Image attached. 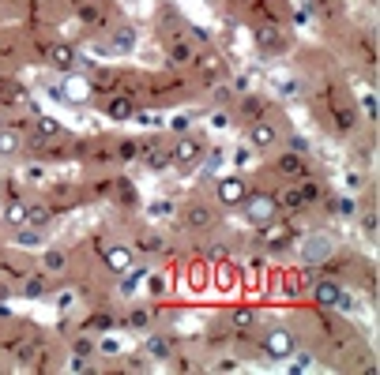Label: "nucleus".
<instances>
[{"label":"nucleus","mask_w":380,"mask_h":375,"mask_svg":"<svg viewBox=\"0 0 380 375\" xmlns=\"http://www.w3.org/2000/svg\"><path fill=\"white\" fill-rule=\"evenodd\" d=\"M192 83L189 75H184L181 68H170V72H155V75H144V91L147 98L144 102L151 105H162V109H170V105H181V102H189L192 98Z\"/></svg>","instance_id":"f257e3e1"},{"label":"nucleus","mask_w":380,"mask_h":375,"mask_svg":"<svg viewBox=\"0 0 380 375\" xmlns=\"http://www.w3.org/2000/svg\"><path fill=\"white\" fill-rule=\"evenodd\" d=\"M177 222H181L184 233H192V237H211L222 222V211L215 206V199L192 195V199L177 203Z\"/></svg>","instance_id":"f03ea898"},{"label":"nucleus","mask_w":380,"mask_h":375,"mask_svg":"<svg viewBox=\"0 0 380 375\" xmlns=\"http://www.w3.org/2000/svg\"><path fill=\"white\" fill-rule=\"evenodd\" d=\"M301 346L298 341V327H290L286 319H275V323H264L260 327V353L275 364H286L294 357V349Z\"/></svg>","instance_id":"7ed1b4c3"},{"label":"nucleus","mask_w":380,"mask_h":375,"mask_svg":"<svg viewBox=\"0 0 380 375\" xmlns=\"http://www.w3.org/2000/svg\"><path fill=\"white\" fill-rule=\"evenodd\" d=\"M208 136H200V131H181V136H173L170 139V154H173V165L170 169H177V173H196L200 169V162H203V154H208Z\"/></svg>","instance_id":"20e7f679"},{"label":"nucleus","mask_w":380,"mask_h":375,"mask_svg":"<svg viewBox=\"0 0 380 375\" xmlns=\"http://www.w3.org/2000/svg\"><path fill=\"white\" fill-rule=\"evenodd\" d=\"M189 72H192V79H196L200 91H208V86L230 79V64H226L222 49H215V46L196 49V57H192V68Z\"/></svg>","instance_id":"39448f33"},{"label":"nucleus","mask_w":380,"mask_h":375,"mask_svg":"<svg viewBox=\"0 0 380 375\" xmlns=\"http://www.w3.org/2000/svg\"><path fill=\"white\" fill-rule=\"evenodd\" d=\"M309 301L312 304H320V308H335V312H350L354 308V296L346 293V282H339V278H328V274H317V278L309 282Z\"/></svg>","instance_id":"423d86ee"},{"label":"nucleus","mask_w":380,"mask_h":375,"mask_svg":"<svg viewBox=\"0 0 380 375\" xmlns=\"http://www.w3.org/2000/svg\"><path fill=\"white\" fill-rule=\"evenodd\" d=\"M248 30H253V46H256L260 57H286V53H290V34H286V27L264 23V19H253V23H248Z\"/></svg>","instance_id":"0eeeda50"},{"label":"nucleus","mask_w":380,"mask_h":375,"mask_svg":"<svg viewBox=\"0 0 380 375\" xmlns=\"http://www.w3.org/2000/svg\"><path fill=\"white\" fill-rule=\"evenodd\" d=\"M241 128H245V147L256 150V154H271L282 143V124L271 120V113L260 117V120H248V124H241Z\"/></svg>","instance_id":"6e6552de"},{"label":"nucleus","mask_w":380,"mask_h":375,"mask_svg":"<svg viewBox=\"0 0 380 375\" xmlns=\"http://www.w3.org/2000/svg\"><path fill=\"white\" fill-rule=\"evenodd\" d=\"M248 188H253V184H248V176H241V173H226V176H219V180H215L211 199H215V206H219V211H241Z\"/></svg>","instance_id":"1a4fd4ad"},{"label":"nucleus","mask_w":380,"mask_h":375,"mask_svg":"<svg viewBox=\"0 0 380 375\" xmlns=\"http://www.w3.org/2000/svg\"><path fill=\"white\" fill-rule=\"evenodd\" d=\"M72 15H75V23H83L87 30H110L117 23V12H113V4L110 0H75L72 4Z\"/></svg>","instance_id":"9d476101"},{"label":"nucleus","mask_w":380,"mask_h":375,"mask_svg":"<svg viewBox=\"0 0 380 375\" xmlns=\"http://www.w3.org/2000/svg\"><path fill=\"white\" fill-rule=\"evenodd\" d=\"M132 251L139 259H162L173 251V240L158 225H139V229H132Z\"/></svg>","instance_id":"9b49d317"},{"label":"nucleus","mask_w":380,"mask_h":375,"mask_svg":"<svg viewBox=\"0 0 380 375\" xmlns=\"http://www.w3.org/2000/svg\"><path fill=\"white\" fill-rule=\"evenodd\" d=\"M162 323V304L158 301H147V304H128L121 319H117V327L132 330V334H147V330H155Z\"/></svg>","instance_id":"f8f14e48"},{"label":"nucleus","mask_w":380,"mask_h":375,"mask_svg":"<svg viewBox=\"0 0 380 375\" xmlns=\"http://www.w3.org/2000/svg\"><path fill=\"white\" fill-rule=\"evenodd\" d=\"M38 270L49 274L53 282L68 278V274L75 270V251L68 244H46V248H42V256H38Z\"/></svg>","instance_id":"ddd939ff"},{"label":"nucleus","mask_w":380,"mask_h":375,"mask_svg":"<svg viewBox=\"0 0 380 375\" xmlns=\"http://www.w3.org/2000/svg\"><path fill=\"white\" fill-rule=\"evenodd\" d=\"M267 173H275L279 180H301V176L317 173V165L309 162V154H298V150H279L275 158H271Z\"/></svg>","instance_id":"4468645a"},{"label":"nucleus","mask_w":380,"mask_h":375,"mask_svg":"<svg viewBox=\"0 0 380 375\" xmlns=\"http://www.w3.org/2000/svg\"><path fill=\"white\" fill-rule=\"evenodd\" d=\"M46 199L61 211H75V206H87V192H83V180H53L46 188Z\"/></svg>","instance_id":"2eb2a0df"},{"label":"nucleus","mask_w":380,"mask_h":375,"mask_svg":"<svg viewBox=\"0 0 380 375\" xmlns=\"http://www.w3.org/2000/svg\"><path fill=\"white\" fill-rule=\"evenodd\" d=\"M27 136H30V120H12L0 124V162H12L27 150Z\"/></svg>","instance_id":"dca6fc26"},{"label":"nucleus","mask_w":380,"mask_h":375,"mask_svg":"<svg viewBox=\"0 0 380 375\" xmlns=\"http://www.w3.org/2000/svg\"><path fill=\"white\" fill-rule=\"evenodd\" d=\"M203 349H208V353L234 349V327H230V319H226V312L211 315L208 323H203Z\"/></svg>","instance_id":"f3484780"},{"label":"nucleus","mask_w":380,"mask_h":375,"mask_svg":"<svg viewBox=\"0 0 380 375\" xmlns=\"http://www.w3.org/2000/svg\"><path fill=\"white\" fill-rule=\"evenodd\" d=\"M162 53H166V64H170V68L189 72V68H192V57H196V46H192L189 30H184V34H170V38H162Z\"/></svg>","instance_id":"a211bd4d"},{"label":"nucleus","mask_w":380,"mask_h":375,"mask_svg":"<svg viewBox=\"0 0 380 375\" xmlns=\"http://www.w3.org/2000/svg\"><path fill=\"white\" fill-rule=\"evenodd\" d=\"M99 113L106 117V120H113V124H125V120H136V113H139V102H132L128 94H106V98H99Z\"/></svg>","instance_id":"6ab92c4d"},{"label":"nucleus","mask_w":380,"mask_h":375,"mask_svg":"<svg viewBox=\"0 0 380 375\" xmlns=\"http://www.w3.org/2000/svg\"><path fill=\"white\" fill-rule=\"evenodd\" d=\"M173 353H177V338L170 330H147L144 334V357L151 364H170Z\"/></svg>","instance_id":"aec40b11"},{"label":"nucleus","mask_w":380,"mask_h":375,"mask_svg":"<svg viewBox=\"0 0 380 375\" xmlns=\"http://www.w3.org/2000/svg\"><path fill=\"white\" fill-rule=\"evenodd\" d=\"M230 113H237L234 117L237 124H248V120H260V117L275 113V105H271L264 94H237L234 105H230Z\"/></svg>","instance_id":"412c9836"},{"label":"nucleus","mask_w":380,"mask_h":375,"mask_svg":"<svg viewBox=\"0 0 380 375\" xmlns=\"http://www.w3.org/2000/svg\"><path fill=\"white\" fill-rule=\"evenodd\" d=\"M110 203H113L121 214H139V211H144V199H139V188L132 184V176L117 173V184H113Z\"/></svg>","instance_id":"4be33fe9"},{"label":"nucleus","mask_w":380,"mask_h":375,"mask_svg":"<svg viewBox=\"0 0 380 375\" xmlns=\"http://www.w3.org/2000/svg\"><path fill=\"white\" fill-rule=\"evenodd\" d=\"M42 60L49 64V68L57 72H75L80 68V49L72 46V41H46V53H42Z\"/></svg>","instance_id":"5701e85b"},{"label":"nucleus","mask_w":380,"mask_h":375,"mask_svg":"<svg viewBox=\"0 0 380 375\" xmlns=\"http://www.w3.org/2000/svg\"><path fill=\"white\" fill-rule=\"evenodd\" d=\"M113 184H117V173H113V169H94V173L83 180L87 203H110V195H113Z\"/></svg>","instance_id":"b1692460"},{"label":"nucleus","mask_w":380,"mask_h":375,"mask_svg":"<svg viewBox=\"0 0 380 375\" xmlns=\"http://www.w3.org/2000/svg\"><path fill=\"white\" fill-rule=\"evenodd\" d=\"M350 53L362 60L365 72H376V30H369V27L354 30L350 34Z\"/></svg>","instance_id":"393cba45"},{"label":"nucleus","mask_w":380,"mask_h":375,"mask_svg":"<svg viewBox=\"0 0 380 375\" xmlns=\"http://www.w3.org/2000/svg\"><path fill=\"white\" fill-rule=\"evenodd\" d=\"M305 12H309V19H317L320 27L335 30V27L343 23L346 8H343V0H309V4H305Z\"/></svg>","instance_id":"a878e982"},{"label":"nucleus","mask_w":380,"mask_h":375,"mask_svg":"<svg viewBox=\"0 0 380 375\" xmlns=\"http://www.w3.org/2000/svg\"><path fill=\"white\" fill-rule=\"evenodd\" d=\"M317 211L328 218V222H343V218H354L357 214V199H350V195H339V192H328L320 199Z\"/></svg>","instance_id":"bb28decb"},{"label":"nucleus","mask_w":380,"mask_h":375,"mask_svg":"<svg viewBox=\"0 0 380 375\" xmlns=\"http://www.w3.org/2000/svg\"><path fill=\"white\" fill-rule=\"evenodd\" d=\"M53 285H57V282H53L49 274H42V270L34 267V270H27L23 278L15 282V293H19V296H30V301H42V296H49V293H53Z\"/></svg>","instance_id":"cd10ccee"},{"label":"nucleus","mask_w":380,"mask_h":375,"mask_svg":"<svg viewBox=\"0 0 380 375\" xmlns=\"http://www.w3.org/2000/svg\"><path fill=\"white\" fill-rule=\"evenodd\" d=\"M248 15H253V19H264V23L286 27V23H290V0H253Z\"/></svg>","instance_id":"c85d7f7f"},{"label":"nucleus","mask_w":380,"mask_h":375,"mask_svg":"<svg viewBox=\"0 0 380 375\" xmlns=\"http://www.w3.org/2000/svg\"><path fill=\"white\" fill-rule=\"evenodd\" d=\"M53 218H57V206H53L46 195H27V222L23 225H34V229H46L53 225Z\"/></svg>","instance_id":"c756f323"},{"label":"nucleus","mask_w":380,"mask_h":375,"mask_svg":"<svg viewBox=\"0 0 380 375\" xmlns=\"http://www.w3.org/2000/svg\"><path fill=\"white\" fill-rule=\"evenodd\" d=\"M301 237H305V251H301V256H305V267H317V263H324L335 248H339L328 233H301Z\"/></svg>","instance_id":"7c9ffc66"},{"label":"nucleus","mask_w":380,"mask_h":375,"mask_svg":"<svg viewBox=\"0 0 380 375\" xmlns=\"http://www.w3.org/2000/svg\"><path fill=\"white\" fill-rule=\"evenodd\" d=\"M117 319H121V312H113V308H91V312L83 315V330H91V334H110V330H117Z\"/></svg>","instance_id":"2f4dec72"},{"label":"nucleus","mask_w":380,"mask_h":375,"mask_svg":"<svg viewBox=\"0 0 380 375\" xmlns=\"http://www.w3.org/2000/svg\"><path fill=\"white\" fill-rule=\"evenodd\" d=\"M298 184V192H301V203L309 206V211H317L320 206V199L328 195V184H324V176L320 173H309V176H301V180H294Z\"/></svg>","instance_id":"473e14b6"},{"label":"nucleus","mask_w":380,"mask_h":375,"mask_svg":"<svg viewBox=\"0 0 380 375\" xmlns=\"http://www.w3.org/2000/svg\"><path fill=\"white\" fill-rule=\"evenodd\" d=\"M68 353H72V357L94 360V357H99V334H91V330L75 327L72 334H68Z\"/></svg>","instance_id":"72a5a7b5"},{"label":"nucleus","mask_w":380,"mask_h":375,"mask_svg":"<svg viewBox=\"0 0 380 375\" xmlns=\"http://www.w3.org/2000/svg\"><path fill=\"white\" fill-rule=\"evenodd\" d=\"M68 131L57 117H46V113H30V139H64Z\"/></svg>","instance_id":"f704fd0d"},{"label":"nucleus","mask_w":380,"mask_h":375,"mask_svg":"<svg viewBox=\"0 0 380 375\" xmlns=\"http://www.w3.org/2000/svg\"><path fill=\"white\" fill-rule=\"evenodd\" d=\"M139 162H144V169H147V173H166L170 165H173V154H170V136L162 139V143H155V147H151Z\"/></svg>","instance_id":"c9c22d12"},{"label":"nucleus","mask_w":380,"mask_h":375,"mask_svg":"<svg viewBox=\"0 0 380 375\" xmlns=\"http://www.w3.org/2000/svg\"><path fill=\"white\" fill-rule=\"evenodd\" d=\"M117 86H121V68H94L91 72V91L99 98L117 94Z\"/></svg>","instance_id":"e433bc0d"},{"label":"nucleus","mask_w":380,"mask_h":375,"mask_svg":"<svg viewBox=\"0 0 380 375\" xmlns=\"http://www.w3.org/2000/svg\"><path fill=\"white\" fill-rule=\"evenodd\" d=\"M106 46H110V53H132L136 49V27L132 23H113Z\"/></svg>","instance_id":"4c0bfd02"},{"label":"nucleus","mask_w":380,"mask_h":375,"mask_svg":"<svg viewBox=\"0 0 380 375\" xmlns=\"http://www.w3.org/2000/svg\"><path fill=\"white\" fill-rule=\"evenodd\" d=\"M147 278V296L151 301H158V304H166L170 296H173V278L170 274H158V270H147L144 274Z\"/></svg>","instance_id":"58836bf2"},{"label":"nucleus","mask_w":380,"mask_h":375,"mask_svg":"<svg viewBox=\"0 0 380 375\" xmlns=\"http://www.w3.org/2000/svg\"><path fill=\"white\" fill-rule=\"evenodd\" d=\"M113 154H117V165H136L139 162V136H117Z\"/></svg>","instance_id":"ea45409f"},{"label":"nucleus","mask_w":380,"mask_h":375,"mask_svg":"<svg viewBox=\"0 0 380 375\" xmlns=\"http://www.w3.org/2000/svg\"><path fill=\"white\" fill-rule=\"evenodd\" d=\"M354 218H362V237L376 244V229H380V218H376V199H373V203H365V206H357V214H354Z\"/></svg>","instance_id":"a19ab883"},{"label":"nucleus","mask_w":380,"mask_h":375,"mask_svg":"<svg viewBox=\"0 0 380 375\" xmlns=\"http://www.w3.org/2000/svg\"><path fill=\"white\" fill-rule=\"evenodd\" d=\"M234 259V240H211L203 244V263H226Z\"/></svg>","instance_id":"79ce46f5"},{"label":"nucleus","mask_w":380,"mask_h":375,"mask_svg":"<svg viewBox=\"0 0 380 375\" xmlns=\"http://www.w3.org/2000/svg\"><path fill=\"white\" fill-rule=\"evenodd\" d=\"M170 368H173V371H181V375H189V371H200L203 364H200L196 353H184V349L177 346V353L170 357Z\"/></svg>","instance_id":"37998d69"},{"label":"nucleus","mask_w":380,"mask_h":375,"mask_svg":"<svg viewBox=\"0 0 380 375\" xmlns=\"http://www.w3.org/2000/svg\"><path fill=\"white\" fill-rule=\"evenodd\" d=\"M4 222L15 225V229L27 222V199L23 195H19V199H4Z\"/></svg>","instance_id":"c03bdc74"},{"label":"nucleus","mask_w":380,"mask_h":375,"mask_svg":"<svg viewBox=\"0 0 380 375\" xmlns=\"http://www.w3.org/2000/svg\"><path fill=\"white\" fill-rule=\"evenodd\" d=\"M151 368H155V364H151V360L144 357V349H139V353H128V357L117 364L113 371H151Z\"/></svg>","instance_id":"a18cd8bd"},{"label":"nucleus","mask_w":380,"mask_h":375,"mask_svg":"<svg viewBox=\"0 0 380 375\" xmlns=\"http://www.w3.org/2000/svg\"><path fill=\"white\" fill-rule=\"evenodd\" d=\"M12 240L19 248H34V244H42V229H34V225H19V233H12Z\"/></svg>","instance_id":"49530a36"},{"label":"nucleus","mask_w":380,"mask_h":375,"mask_svg":"<svg viewBox=\"0 0 380 375\" xmlns=\"http://www.w3.org/2000/svg\"><path fill=\"white\" fill-rule=\"evenodd\" d=\"M147 214H151V218H162V222H166V218H177V203H173V199H155V203L147 206Z\"/></svg>","instance_id":"de8ad7c7"},{"label":"nucleus","mask_w":380,"mask_h":375,"mask_svg":"<svg viewBox=\"0 0 380 375\" xmlns=\"http://www.w3.org/2000/svg\"><path fill=\"white\" fill-rule=\"evenodd\" d=\"M23 184H46V162H30L27 169H23Z\"/></svg>","instance_id":"09e8293b"},{"label":"nucleus","mask_w":380,"mask_h":375,"mask_svg":"<svg viewBox=\"0 0 380 375\" xmlns=\"http://www.w3.org/2000/svg\"><path fill=\"white\" fill-rule=\"evenodd\" d=\"M357 113H362L369 124L376 128V91H373V94H362V105H357Z\"/></svg>","instance_id":"8fccbe9b"},{"label":"nucleus","mask_w":380,"mask_h":375,"mask_svg":"<svg viewBox=\"0 0 380 375\" xmlns=\"http://www.w3.org/2000/svg\"><path fill=\"white\" fill-rule=\"evenodd\" d=\"M192 117H196V113H181L177 120H170V131H173V136H181V131H189V128H192Z\"/></svg>","instance_id":"3c124183"},{"label":"nucleus","mask_w":380,"mask_h":375,"mask_svg":"<svg viewBox=\"0 0 380 375\" xmlns=\"http://www.w3.org/2000/svg\"><path fill=\"white\" fill-rule=\"evenodd\" d=\"M237 368H241V360H237V357H219L211 364V371H237Z\"/></svg>","instance_id":"603ef678"},{"label":"nucleus","mask_w":380,"mask_h":375,"mask_svg":"<svg viewBox=\"0 0 380 375\" xmlns=\"http://www.w3.org/2000/svg\"><path fill=\"white\" fill-rule=\"evenodd\" d=\"M226 8H230L234 15H248V8H253V0H222Z\"/></svg>","instance_id":"864d4df0"},{"label":"nucleus","mask_w":380,"mask_h":375,"mask_svg":"<svg viewBox=\"0 0 380 375\" xmlns=\"http://www.w3.org/2000/svg\"><path fill=\"white\" fill-rule=\"evenodd\" d=\"M12 293H15V282L8 278V274H0V301H8Z\"/></svg>","instance_id":"5fc2aeb1"},{"label":"nucleus","mask_w":380,"mask_h":375,"mask_svg":"<svg viewBox=\"0 0 380 375\" xmlns=\"http://www.w3.org/2000/svg\"><path fill=\"white\" fill-rule=\"evenodd\" d=\"M290 150H298V154H309V143L301 139V136H290Z\"/></svg>","instance_id":"6e6d98bb"},{"label":"nucleus","mask_w":380,"mask_h":375,"mask_svg":"<svg viewBox=\"0 0 380 375\" xmlns=\"http://www.w3.org/2000/svg\"><path fill=\"white\" fill-rule=\"evenodd\" d=\"M234 162H237V165H245V162H248V147L237 150V154H234Z\"/></svg>","instance_id":"4d7b16f0"},{"label":"nucleus","mask_w":380,"mask_h":375,"mask_svg":"<svg viewBox=\"0 0 380 375\" xmlns=\"http://www.w3.org/2000/svg\"><path fill=\"white\" fill-rule=\"evenodd\" d=\"M4 338H8V323H0V346H4Z\"/></svg>","instance_id":"13d9d810"},{"label":"nucleus","mask_w":380,"mask_h":375,"mask_svg":"<svg viewBox=\"0 0 380 375\" xmlns=\"http://www.w3.org/2000/svg\"><path fill=\"white\" fill-rule=\"evenodd\" d=\"M0 371H12V360H0Z\"/></svg>","instance_id":"bf43d9fd"},{"label":"nucleus","mask_w":380,"mask_h":375,"mask_svg":"<svg viewBox=\"0 0 380 375\" xmlns=\"http://www.w3.org/2000/svg\"><path fill=\"white\" fill-rule=\"evenodd\" d=\"M4 120H8V117H4V105H0V124H4Z\"/></svg>","instance_id":"052dcab7"},{"label":"nucleus","mask_w":380,"mask_h":375,"mask_svg":"<svg viewBox=\"0 0 380 375\" xmlns=\"http://www.w3.org/2000/svg\"><path fill=\"white\" fill-rule=\"evenodd\" d=\"M0 79H4V75H0Z\"/></svg>","instance_id":"680f3d73"},{"label":"nucleus","mask_w":380,"mask_h":375,"mask_svg":"<svg viewBox=\"0 0 380 375\" xmlns=\"http://www.w3.org/2000/svg\"><path fill=\"white\" fill-rule=\"evenodd\" d=\"M373 4H376V0H373Z\"/></svg>","instance_id":"e2e57ef3"}]
</instances>
